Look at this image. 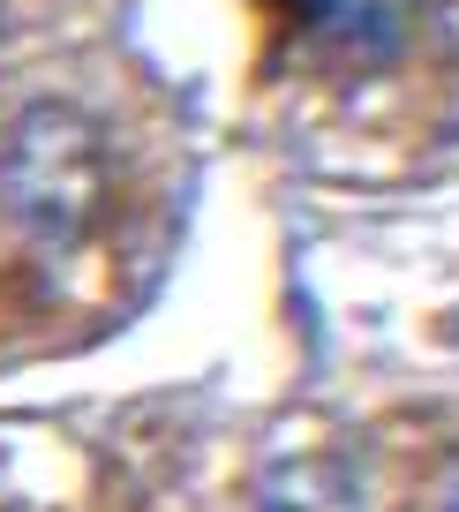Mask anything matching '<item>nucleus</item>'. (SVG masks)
I'll list each match as a JSON object with an SVG mask.
<instances>
[{"label":"nucleus","instance_id":"f257e3e1","mask_svg":"<svg viewBox=\"0 0 459 512\" xmlns=\"http://www.w3.org/2000/svg\"><path fill=\"white\" fill-rule=\"evenodd\" d=\"M189 128L121 46L0 61V369L121 332L181 241Z\"/></svg>","mask_w":459,"mask_h":512},{"label":"nucleus","instance_id":"f03ea898","mask_svg":"<svg viewBox=\"0 0 459 512\" xmlns=\"http://www.w3.org/2000/svg\"><path fill=\"white\" fill-rule=\"evenodd\" d=\"M264 106L332 166H414L459 136V0H279Z\"/></svg>","mask_w":459,"mask_h":512}]
</instances>
